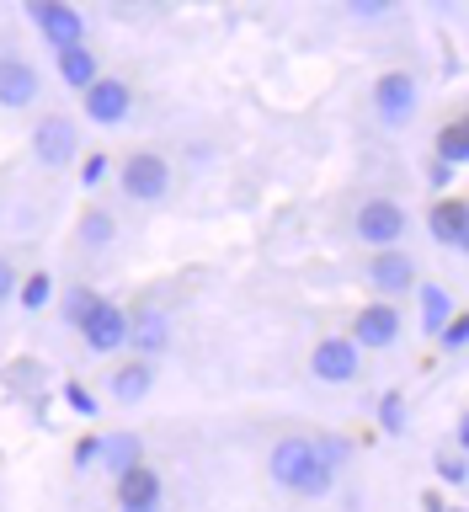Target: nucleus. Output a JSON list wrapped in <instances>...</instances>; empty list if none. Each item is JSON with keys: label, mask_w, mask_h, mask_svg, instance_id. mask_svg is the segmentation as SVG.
<instances>
[{"label": "nucleus", "mask_w": 469, "mask_h": 512, "mask_svg": "<svg viewBox=\"0 0 469 512\" xmlns=\"http://www.w3.org/2000/svg\"><path fill=\"white\" fill-rule=\"evenodd\" d=\"M267 480H272L278 491H288V496H304V502H320V496L336 491V475L326 470V464H320L315 443L299 438V432H288V438L272 443V454H267Z\"/></svg>", "instance_id": "nucleus-1"}, {"label": "nucleus", "mask_w": 469, "mask_h": 512, "mask_svg": "<svg viewBox=\"0 0 469 512\" xmlns=\"http://www.w3.org/2000/svg\"><path fill=\"white\" fill-rule=\"evenodd\" d=\"M406 230H411V214H406V203H400V198H384V192H379V198H363L358 208H352V235H358L368 251L400 246Z\"/></svg>", "instance_id": "nucleus-2"}, {"label": "nucleus", "mask_w": 469, "mask_h": 512, "mask_svg": "<svg viewBox=\"0 0 469 512\" xmlns=\"http://www.w3.org/2000/svg\"><path fill=\"white\" fill-rule=\"evenodd\" d=\"M171 176H176V166L160 150H134L118 166V187L128 203H160L171 192Z\"/></svg>", "instance_id": "nucleus-3"}, {"label": "nucleus", "mask_w": 469, "mask_h": 512, "mask_svg": "<svg viewBox=\"0 0 469 512\" xmlns=\"http://www.w3.org/2000/svg\"><path fill=\"white\" fill-rule=\"evenodd\" d=\"M32 160L43 171H70L80 160V128L64 112H48V118L32 123Z\"/></svg>", "instance_id": "nucleus-4"}, {"label": "nucleus", "mask_w": 469, "mask_h": 512, "mask_svg": "<svg viewBox=\"0 0 469 512\" xmlns=\"http://www.w3.org/2000/svg\"><path fill=\"white\" fill-rule=\"evenodd\" d=\"M363 278H368V288H374V299L395 304V299L416 294V283H422V272H416V256H411L406 246H390V251H374V256H368Z\"/></svg>", "instance_id": "nucleus-5"}, {"label": "nucleus", "mask_w": 469, "mask_h": 512, "mask_svg": "<svg viewBox=\"0 0 469 512\" xmlns=\"http://www.w3.org/2000/svg\"><path fill=\"white\" fill-rule=\"evenodd\" d=\"M416 107H422V80L411 70H384L374 80V118L384 128H406L416 118Z\"/></svg>", "instance_id": "nucleus-6"}, {"label": "nucleus", "mask_w": 469, "mask_h": 512, "mask_svg": "<svg viewBox=\"0 0 469 512\" xmlns=\"http://www.w3.org/2000/svg\"><path fill=\"white\" fill-rule=\"evenodd\" d=\"M22 11H27V22L38 27V38L54 48V54L86 43V16H80L75 6H64V0H27Z\"/></svg>", "instance_id": "nucleus-7"}, {"label": "nucleus", "mask_w": 469, "mask_h": 512, "mask_svg": "<svg viewBox=\"0 0 469 512\" xmlns=\"http://www.w3.org/2000/svg\"><path fill=\"white\" fill-rule=\"evenodd\" d=\"M406 336V320H400V304H384V299H368L358 315H352V336L347 342L358 352H390L400 347Z\"/></svg>", "instance_id": "nucleus-8"}, {"label": "nucleus", "mask_w": 469, "mask_h": 512, "mask_svg": "<svg viewBox=\"0 0 469 512\" xmlns=\"http://www.w3.org/2000/svg\"><path fill=\"white\" fill-rule=\"evenodd\" d=\"M80 342H86V352H96V358H112V352L128 347V310L118 299H102L96 294V304L86 310V320H80Z\"/></svg>", "instance_id": "nucleus-9"}, {"label": "nucleus", "mask_w": 469, "mask_h": 512, "mask_svg": "<svg viewBox=\"0 0 469 512\" xmlns=\"http://www.w3.org/2000/svg\"><path fill=\"white\" fill-rule=\"evenodd\" d=\"M80 112H86L91 128H123L134 118V86H128L123 75H102L86 96H80Z\"/></svg>", "instance_id": "nucleus-10"}, {"label": "nucleus", "mask_w": 469, "mask_h": 512, "mask_svg": "<svg viewBox=\"0 0 469 512\" xmlns=\"http://www.w3.org/2000/svg\"><path fill=\"white\" fill-rule=\"evenodd\" d=\"M38 96H43V75H38V64H32L27 54H0V107L6 112H27V107H38Z\"/></svg>", "instance_id": "nucleus-11"}, {"label": "nucleus", "mask_w": 469, "mask_h": 512, "mask_svg": "<svg viewBox=\"0 0 469 512\" xmlns=\"http://www.w3.org/2000/svg\"><path fill=\"white\" fill-rule=\"evenodd\" d=\"M176 331H171V315L160 310V304H139L134 315H128V352H134L139 363H155L160 352H171Z\"/></svg>", "instance_id": "nucleus-12"}, {"label": "nucleus", "mask_w": 469, "mask_h": 512, "mask_svg": "<svg viewBox=\"0 0 469 512\" xmlns=\"http://www.w3.org/2000/svg\"><path fill=\"white\" fill-rule=\"evenodd\" d=\"M310 374L320 384H358L363 374V352L347 342V336H320L310 347Z\"/></svg>", "instance_id": "nucleus-13"}, {"label": "nucleus", "mask_w": 469, "mask_h": 512, "mask_svg": "<svg viewBox=\"0 0 469 512\" xmlns=\"http://www.w3.org/2000/svg\"><path fill=\"white\" fill-rule=\"evenodd\" d=\"M427 235L438 240V246L448 251H464V240H469V208L459 198H438L427 208Z\"/></svg>", "instance_id": "nucleus-14"}, {"label": "nucleus", "mask_w": 469, "mask_h": 512, "mask_svg": "<svg viewBox=\"0 0 469 512\" xmlns=\"http://www.w3.org/2000/svg\"><path fill=\"white\" fill-rule=\"evenodd\" d=\"M54 75H59L70 91L86 96V91L96 86V80H102V59H96V48H91V43L64 48V54H54Z\"/></svg>", "instance_id": "nucleus-15"}, {"label": "nucleus", "mask_w": 469, "mask_h": 512, "mask_svg": "<svg viewBox=\"0 0 469 512\" xmlns=\"http://www.w3.org/2000/svg\"><path fill=\"white\" fill-rule=\"evenodd\" d=\"M112 486H118L123 507H160V496H166V480H160L155 464H134V470H123Z\"/></svg>", "instance_id": "nucleus-16"}, {"label": "nucleus", "mask_w": 469, "mask_h": 512, "mask_svg": "<svg viewBox=\"0 0 469 512\" xmlns=\"http://www.w3.org/2000/svg\"><path fill=\"white\" fill-rule=\"evenodd\" d=\"M150 390H155V363H139V358L118 363V368H112V379H107V395L118 400V406H139Z\"/></svg>", "instance_id": "nucleus-17"}, {"label": "nucleus", "mask_w": 469, "mask_h": 512, "mask_svg": "<svg viewBox=\"0 0 469 512\" xmlns=\"http://www.w3.org/2000/svg\"><path fill=\"white\" fill-rule=\"evenodd\" d=\"M416 310H422V336L438 342V331L454 320V294L443 283H416Z\"/></svg>", "instance_id": "nucleus-18"}, {"label": "nucleus", "mask_w": 469, "mask_h": 512, "mask_svg": "<svg viewBox=\"0 0 469 512\" xmlns=\"http://www.w3.org/2000/svg\"><path fill=\"white\" fill-rule=\"evenodd\" d=\"M134 464H144V438L139 432H102V464H96V470H107L112 480H118L123 470H134Z\"/></svg>", "instance_id": "nucleus-19"}, {"label": "nucleus", "mask_w": 469, "mask_h": 512, "mask_svg": "<svg viewBox=\"0 0 469 512\" xmlns=\"http://www.w3.org/2000/svg\"><path fill=\"white\" fill-rule=\"evenodd\" d=\"M112 240H118V219H112V208L91 203L86 214H80V224H75V246L96 256V251H107Z\"/></svg>", "instance_id": "nucleus-20"}, {"label": "nucleus", "mask_w": 469, "mask_h": 512, "mask_svg": "<svg viewBox=\"0 0 469 512\" xmlns=\"http://www.w3.org/2000/svg\"><path fill=\"white\" fill-rule=\"evenodd\" d=\"M59 299V288H54V278H48V267H32L22 283H16V304H22L27 315H38V310H48V304Z\"/></svg>", "instance_id": "nucleus-21"}, {"label": "nucleus", "mask_w": 469, "mask_h": 512, "mask_svg": "<svg viewBox=\"0 0 469 512\" xmlns=\"http://www.w3.org/2000/svg\"><path fill=\"white\" fill-rule=\"evenodd\" d=\"M464 160H469V123L454 118V123H443V128H438V166L459 171Z\"/></svg>", "instance_id": "nucleus-22"}, {"label": "nucleus", "mask_w": 469, "mask_h": 512, "mask_svg": "<svg viewBox=\"0 0 469 512\" xmlns=\"http://www.w3.org/2000/svg\"><path fill=\"white\" fill-rule=\"evenodd\" d=\"M310 443H315V454H320V464H326L331 475H342L347 464L358 459V443H352V438H342V432H315Z\"/></svg>", "instance_id": "nucleus-23"}, {"label": "nucleus", "mask_w": 469, "mask_h": 512, "mask_svg": "<svg viewBox=\"0 0 469 512\" xmlns=\"http://www.w3.org/2000/svg\"><path fill=\"white\" fill-rule=\"evenodd\" d=\"M374 416H379V432L400 438V432H406V422H411V406H406V395H400V390H384L379 406H374Z\"/></svg>", "instance_id": "nucleus-24"}, {"label": "nucleus", "mask_w": 469, "mask_h": 512, "mask_svg": "<svg viewBox=\"0 0 469 512\" xmlns=\"http://www.w3.org/2000/svg\"><path fill=\"white\" fill-rule=\"evenodd\" d=\"M91 304H96V294H91L86 283L64 288V294H59V320H64V326H80V320H86V310H91Z\"/></svg>", "instance_id": "nucleus-25"}, {"label": "nucleus", "mask_w": 469, "mask_h": 512, "mask_svg": "<svg viewBox=\"0 0 469 512\" xmlns=\"http://www.w3.org/2000/svg\"><path fill=\"white\" fill-rule=\"evenodd\" d=\"M75 176H80V187H86V192H96V187H102L107 176H112V155H107V150H91L86 160H80Z\"/></svg>", "instance_id": "nucleus-26"}, {"label": "nucleus", "mask_w": 469, "mask_h": 512, "mask_svg": "<svg viewBox=\"0 0 469 512\" xmlns=\"http://www.w3.org/2000/svg\"><path fill=\"white\" fill-rule=\"evenodd\" d=\"M64 406H70L75 416H86V422H96V411H102V400H96L91 390H86V384H64Z\"/></svg>", "instance_id": "nucleus-27"}, {"label": "nucleus", "mask_w": 469, "mask_h": 512, "mask_svg": "<svg viewBox=\"0 0 469 512\" xmlns=\"http://www.w3.org/2000/svg\"><path fill=\"white\" fill-rule=\"evenodd\" d=\"M70 464H75L80 475H91L96 464H102V432H86V438L75 443V454H70Z\"/></svg>", "instance_id": "nucleus-28"}, {"label": "nucleus", "mask_w": 469, "mask_h": 512, "mask_svg": "<svg viewBox=\"0 0 469 512\" xmlns=\"http://www.w3.org/2000/svg\"><path fill=\"white\" fill-rule=\"evenodd\" d=\"M438 347H443V352H464V347H469V320H464V315H454V320L438 331Z\"/></svg>", "instance_id": "nucleus-29"}, {"label": "nucleus", "mask_w": 469, "mask_h": 512, "mask_svg": "<svg viewBox=\"0 0 469 512\" xmlns=\"http://www.w3.org/2000/svg\"><path fill=\"white\" fill-rule=\"evenodd\" d=\"M438 480H443V486H464V480H469L464 454H443V459H438Z\"/></svg>", "instance_id": "nucleus-30"}, {"label": "nucleus", "mask_w": 469, "mask_h": 512, "mask_svg": "<svg viewBox=\"0 0 469 512\" xmlns=\"http://www.w3.org/2000/svg\"><path fill=\"white\" fill-rule=\"evenodd\" d=\"M16 283H22V272L11 267V256H0V304L16 299Z\"/></svg>", "instance_id": "nucleus-31"}, {"label": "nucleus", "mask_w": 469, "mask_h": 512, "mask_svg": "<svg viewBox=\"0 0 469 512\" xmlns=\"http://www.w3.org/2000/svg\"><path fill=\"white\" fill-rule=\"evenodd\" d=\"M347 16H363V22H374V16H390V6H347Z\"/></svg>", "instance_id": "nucleus-32"}, {"label": "nucleus", "mask_w": 469, "mask_h": 512, "mask_svg": "<svg viewBox=\"0 0 469 512\" xmlns=\"http://www.w3.org/2000/svg\"><path fill=\"white\" fill-rule=\"evenodd\" d=\"M427 182H432V187H448V182H454V171H448V166H438V160H432V171H427Z\"/></svg>", "instance_id": "nucleus-33"}, {"label": "nucleus", "mask_w": 469, "mask_h": 512, "mask_svg": "<svg viewBox=\"0 0 469 512\" xmlns=\"http://www.w3.org/2000/svg\"><path fill=\"white\" fill-rule=\"evenodd\" d=\"M464 443H469V422L459 416V422H454V454H464Z\"/></svg>", "instance_id": "nucleus-34"}, {"label": "nucleus", "mask_w": 469, "mask_h": 512, "mask_svg": "<svg viewBox=\"0 0 469 512\" xmlns=\"http://www.w3.org/2000/svg\"><path fill=\"white\" fill-rule=\"evenodd\" d=\"M422 507H427V512H448V507H443V496H438V491H427V496H422Z\"/></svg>", "instance_id": "nucleus-35"}, {"label": "nucleus", "mask_w": 469, "mask_h": 512, "mask_svg": "<svg viewBox=\"0 0 469 512\" xmlns=\"http://www.w3.org/2000/svg\"><path fill=\"white\" fill-rule=\"evenodd\" d=\"M123 512H160V507H123Z\"/></svg>", "instance_id": "nucleus-36"}, {"label": "nucleus", "mask_w": 469, "mask_h": 512, "mask_svg": "<svg viewBox=\"0 0 469 512\" xmlns=\"http://www.w3.org/2000/svg\"><path fill=\"white\" fill-rule=\"evenodd\" d=\"M448 512H464V507H448Z\"/></svg>", "instance_id": "nucleus-37"}]
</instances>
